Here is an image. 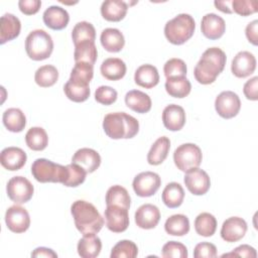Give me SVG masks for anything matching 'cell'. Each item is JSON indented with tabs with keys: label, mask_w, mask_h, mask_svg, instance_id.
Listing matches in <instances>:
<instances>
[{
	"label": "cell",
	"mask_w": 258,
	"mask_h": 258,
	"mask_svg": "<svg viewBox=\"0 0 258 258\" xmlns=\"http://www.w3.org/2000/svg\"><path fill=\"white\" fill-rule=\"evenodd\" d=\"M27 155L19 147L9 146L4 148L0 153V162L4 168L10 171L19 170L26 162Z\"/></svg>",
	"instance_id": "obj_18"
},
{
	"label": "cell",
	"mask_w": 258,
	"mask_h": 258,
	"mask_svg": "<svg viewBox=\"0 0 258 258\" xmlns=\"http://www.w3.org/2000/svg\"><path fill=\"white\" fill-rule=\"evenodd\" d=\"M164 230L171 236H184L189 232L188 218L182 214H175L167 218Z\"/></svg>",
	"instance_id": "obj_32"
},
{
	"label": "cell",
	"mask_w": 258,
	"mask_h": 258,
	"mask_svg": "<svg viewBox=\"0 0 258 258\" xmlns=\"http://www.w3.org/2000/svg\"><path fill=\"white\" fill-rule=\"evenodd\" d=\"M201 30L207 38L219 39L226 31L225 20L215 13H208L202 18Z\"/></svg>",
	"instance_id": "obj_16"
},
{
	"label": "cell",
	"mask_w": 258,
	"mask_h": 258,
	"mask_svg": "<svg viewBox=\"0 0 258 258\" xmlns=\"http://www.w3.org/2000/svg\"><path fill=\"white\" fill-rule=\"evenodd\" d=\"M118 93L115 89L109 86H100L95 91V100L105 106L112 105L116 102Z\"/></svg>",
	"instance_id": "obj_46"
},
{
	"label": "cell",
	"mask_w": 258,
	"mask_h": 258,
	"mask_svg": "<svg viewBox=\"0 0 258 258\" xmlns=\"http://www.w3.org/2000/svg\"><path fill=\"white\" fill-rule=\"evenodd\" d=\"M215 109L219 116L224 119H231L238 115L241 109L239 96L232 91L220 93L215 100Z\"/></svg>",
	"instance_id": "obj_10"
},
{
	"label": "cell",
	"mask_w": 258,
	"mask_h": 258,
	"mask_svg": "<svg viewBox=\"0 0 258 258\" xmlns=\"http://www.w3.org/2000/svg\"><path fill=\"white\" fill-rule=\"evenodd\" d=\"M31 257H45V258H56L57 254L46 247H38L36 249L33 250V252L31 253Z\"/></svg>",
	"instance_id": "obj_53"
},
{
	"label": "cell",
	"mask_w": 258,
	"mask_h": 258,
	"mask_svg": "<svg viewBox=\"0 0 258 258\" xmlns=\"http://www.w3.org/2000/svg\"><path fill=\"white\" fill-rule=\"evenodd\" d=\"M138 254L137 245L130 240H121L113 248L111 258H135Z\"/></svg>",
	"instance_id": "obj_42"
},
{
	"label": "cell",
	"mask_w": 258,
	"mask_h": 258,
	"mask_svg": "<svg viewBox=\"0 0 258 258\" xmlns=\"http://www.w3.org/2000/svg\"><path fill=\"white\" fill-rule=\"evenodd\" d=\"M162 122L169 131H179L185 124V112L176 104L167 105L162 111Z\"/></svg>",
	"instance_id": "obj_20"
},
{
	"label": "cell",
	"mask_w": 258,
	"mask_h": 258,
	"mask_svg": "<svg viewBox=\"0 0 258 258\" xmlns=\"http://www.w3.org/2000/svg\"><path fill=\"white\" fill-rule=\"evenodd\" d=\"M102 76L109 81L121 80L127 71L125 62L118 57L106 58L100 68Z\"/></svg>",
	"instance_id": "obj_28"
},
{
	"label": "cell",
	"mask_w": 258,
	"mask_h": 258,
	"mask_svg": "<svg viewBox=\"0 0 258 258\" xmlns=\"http://www.w3.org/2000/svg\"><path fill=\"white\" fill-rule=\"evenodd\" d=\"M2 121L6 129L10 132H21L26 126V117L24 113L18 108L7 109L2 116Z\"/></svg>",
	"instance_id": "obj_30"
},
{
	"label": "cell",
	"mask_w": 258,
	"mask_h": 258,
	"mask_svg": "<svg viewBox=\"0 0 258 258\" xmlns=\"http://www.w3.org/2000/svg\"><path fill=\"white\" fill-rule=\"evenodd\" d=\"M195 29L196 22L192 16L186 13H180L165 23L164 35L170 43L180 45L194 35Z\"/></svg>",
	"instance_id": "obj_4"
},
{
	"label": "cell",
	"mask_w": 258,
	"mask_h": 258,
	"mask_svg": "<svg viewBox=\"0 0 258 258\" xmlns=\"http://www.w3.org/2000/svg\"><path fill=\"white\" fill-rule=\"evenodd\" d=\"M25 50L27 55L33 60L46 59L53 50L52 38L43 29L32 30L26 36Z\"/></svg>",
	"instance_id": "obj_5"
},
{
	"label": "cell",
	"mask_w": 258,
	"mask_h": 258,
	"mask_svg": "<svg viewBox=\"0 0 258 258\" xmlns=\"http://www.w3.org/2000/svg\"><path fill=\"white\" fill-rule=\"evenodd\" d=\"M106 205H117L124 207L129 210L130 208V203H131V198L127 191V189L119 184L112 185L111 187L108 188L106 192Z\"/></svg>",
	"instance_id": "obj_36"
},
{
	"label": "cell",
	"mask_w": 258,
	"mask_h": 258,
	"mask_svg": "<svg viewBox=\"0 0 258 258\" xmlns=\"http://www.w3.org/2000/svg\"><path fill=\"white\" fill-rule=\"evenodd\" d=\"M170 149V140L166 136H161L151 145L147 154V161L151 165L161 164L167 157Z\"/></svg>",
	"instance_id": "obj_29"
},
{
	"label": "cell",
	"mask_w": 258,
	"mask_h": 258,
	"mask_svg": "<svg viewBox=\"0 0 258 258\" xmlns=\"http://www.w3.org/2000/svg\"><path fill=\"white\" fill-rule=\"evenodd\" d=\"M217 256V248L209 242H202L196 245L194 250L195 258H213Z\"/></svg>",
	"instance_id": "obj_48"
},
{
	"label": "cell",
	"mask_w": 258,
	"mask_h": 258,
	"mask_svg": "<svg viewBox=\"0 0 258 258\" xmlns=\"http://www.w3.org/2000/svg\"><path fill=\"white\" fill-rule=\"evenodd\" d=\"M63 92L68 99L76 103L85 102L91 94L89 85H83L79 83H75L69 80L63 86Z\"/></svg>",
	"instance_id": "obj_38"
},
{
	"label": "cell",
	"mask_w": 258,
	"mask_h": 258,
	"mask_svg": "<svg viewBox=\"0 0 258 258\" xmlns=\"http://www.w3.org/2000/svg\"><path fill=\"white\" fill-rule=\"evenodd\" d=\"M100 41L102 46L109 52H119L125 45L123 33L117 28H106L101 32Z\"/></svg>",
	"instance_id": "obj_27"
},
{
	"label": "cell",
	"mask_w": 258,
	"mask_h": 258,
	"mask_svg": "<svg viewBox=\"0 0 258 258\" xmlns=\"http://www.w3.org/2000/svg\"><path fill=\"white\" fill-rule=\"evenodd\" d=\"M125 104L132 111L145 114L151 109V99L150 97L142 91L139 90H131L125 95Z\"/></svg>",
	"instance_id": "obj_23"
},
{
	"label": "cell",
	"mask_w": 258,
	"mask_h": 258,
	"mask_svg": "<svg viewBox=\"0 0 258 258\" xmlns=\"http://www.w3.org/2000/svg\"><path fill=\"white\" fill-rule=\"evenodd\" d=\"M161 199L163 204L167 208H170V209L178 208L183 202L184 190L178 182H175V181L169 182L165 185L161 195Z\"/></svg>",
	"instance_id": "obj_31"
},
{
	"label": "cell",
	"mask_w": 258,
	"mask_h": 258,
	"mask_svg": "<svg viewBox=\"0 0 258 258\" xmlns=\"http://www.w3.org/2000/svg\"><path fill=\"white\" fill-rule=\"evenodd\" d=\"M21 30V22L18 17L11 13H5L0 21V43L15 39Z\"/></svg>",
	"instance_id": "obj_22"
},
{
	"label": "cell",
	"mask_w": 258,
	"mask_h": 258,
	"mask_svg": "<svg viewBox=\"0 0 258 258\" xmlns=\"http://www.w3.org/2000/svg\"><path fill=\"white\" fill-rule=\"evenodd\" d=\"M58 79V71L54 66L44 64L38 68L34 75L35 83L41 88L53 86Z\"/></svg>",
	"instance_id": "obj_39"
},
{
	"label": "cell",
	"mask_w": 258,
	"mask_h": 258,
	"mask_svg": "<svg viewBox=\"0 0 258 258\" xmlns=\"http://www.w3.org/2000/svg\"><path fill=\"white\" fill-rule=\"evenodd\" d=\"M128 5L121 0H106L101 5V15L107 21H121L127 14Z\"/></svg>",
	"instance_id": "obj_24"
},
{
	"label": "cell",
	"mask_w": 258,
	"mask_h": 258,
	"mask_svg": "<svg viewBox=\"0 0 258 258\" xmlns=\"http://www.w3.org/2000/svg\"><path fill=\"white\" fill-rule=\"evenodd\" d=\"M161 255L164 258H186L188 254L185 245H183L180 242L169 241L163 245Z\"/></svg>",
	"instance_id": "obj_45"
},
{
	"label": "cell",
	"mask_w": 258,
	"mask_h": 258,
	"mask_svg": "<svg viewBox=\"0 0 258 258\" xmlns=\"http://www.w3.org/2000/svg\"><path fill=\"white\" fill-rule=\"evenodd\" d=\"M42 19L48 28L53 30H61L69 24L70 15L64 8L51 5L43 12Z\"/></svg>",
	"instance_id": "obj_21"
},
{
	"label": "cell",
	"mask_w": 258,
	"mask_h": 258,
	"mask_svg": "<svg viewBox=\"0 0 258 258\" xmlns=\"http://www.w3.org/2000/svg\"><path fill=\"white\" fill-rule=\"evenodd\" d=\"M160 184V176L153 171L140 172L134 177L132 182L135 194L141 198H148L155 195Z\"/></svg>",
	"instance_id": "obj_9"
},
{
	"label": "cell",
	"mask_w": 258,
	"mask_h": 258,
	"mask_svg": "<svg viewBox=\"0 0 258 258\" xmlns=\"http://www.w3.org/2000/svg\"><path fill=\"white\" fill-rule=\"evenodd\" d=\"M134 81L136 85L142 88L151 89L159 83L158 71L152 64H142L135 71Z\"/></svg>",
	"instance_id": "obj_25"
},
{
	"label": "cell",
	"mask_w": 258,
	"mask_h": 258,
	"mask_svg": "<svg viewBox=\"0 0 258 258\" xmlns=\"http://www.w3.org/2000/svg\"><path fill=\"white\" fill-rule=\"evenodd\" d=\"M195 230L203 237H211L217 230V220L210 213H201L195 220Z\"/></svg>",
	"instance_id": "obj_37"
},
{
	"label": "cell",
	"mask_w": 258,
	"mask_h": 258,
	"mask_svg": "<svg viewBox=\"0 0 258 258\" xmlns=\"http://www.w3.org/2000/svg\"><path fill=\"white\" fill-rule=\"evenodd\" d=\"M258 20L255 19L251 22H249L245 29V34L249 42H251L253 45L258 44Z\"/></svg>",
	"instance_id": "obj_52"
},
{
	"label": "cell",
	"mask_w": 258,
	"mask_h": 258,
	"mask_svg": "<svg viewBox=\"0 0 258 258\" xmlns=\"http://www.w3.org/2000/svg\"><path fill=\"white\" fill-rule=\"evenodd\" d=\"M230 1H215L214 2V5L216 6L217 9H219L220 11L224 12V13H228V14H231L233 11L232 9L229 7V4Z\"/></svg>",
	"instance_id": "obj_54"
},
{
	"label": "cell",
	"mask_w": 258,
	"mask_h": 258,
	"mask_svg": "<svg viewBox=\"0 0 258 258\" xmlns=\"http://www.w3.org/2000/svg\"><path fill=\"white\" fill-rule=\"evenodd\" d=\"M87 172L84 168L76 163L67 165V177L62 184L69 187H76L82 184L86 179Z\"/></svg>",
	"instance_id": "obj_43"
},
{
	"label": "cell",
	"mask_w": 258,
	"mask_h": 258,
	"mask_svg": "<svg viewBox=\"0 0 258 258\" xmlns=\"http://www.w3.org/2000/svg\"><path fill=\"white\" fill-rule=\"evenodd\" d=\"M165 90L169 96L181 99L186 97L190 93L191 85L186 77L169 78L166 79Z\"/></svg>",
	"instance_id": "obj_33"
},
{
	"label": "cell",
	"mask_w": 258,
	"mask_h": 258,
	"mask_svg": "<svg viewBox=\"0 0 258 258\" xmlns=\"http://www.w3.org/2000/svg\"><path fill=\"white\" fill-rule=\"evenodd\" d=\"M78 253L83 258H95L102 250L101 239L96 234H86L78 242Z\"/></svg>",
	"instance_id": "obj_26"
},
{
	"label": "cell",
	"mask_w": 258,
	"mask_h": 258,
	"mask_svg": "<svg viewBox=\"0 0 258 258\" xmlns=\"http://www.w3.org/2000/svg\"><path fill=\"white\" fill-rule=\"evenodd\" d=\"M231 5L234 12L241 16H248L257 12L256 0H233Z\"/></svg>",
	"instance_id": "obj_47"
},
{
	"label": "cell",
	"mask_w": 258,
	"mask_h": 258,
	"mask_svg": "<svg viewBox=\"0 0 258 258\" xmlns=\"http://www.w3.org/2000/svg\"><path fill=\"white\" fill-rule=\"evenodd\" d=\"M258 77H253L252 79L248 80L243 87V93L245 97L250 101H257L258 100Z\"/></svg>",
	"instance_id": "obj_50"
},
{
	"label": "cell",
	"mask_w": 258,
	"mask_h": 258,
	"mask_svg": "<svg viewBox=\"0 0 258 258\" xmlns=\"http://www.w3.org/2000/svg\"><path fill=\"white\" fill-rule=\"evenodd\" d=\"M103 129L112 139H130L139 131V122L125 112L109 113L104 117Z\"/></svg>",
	"instance_id": "obj_3"
},
{
	"label": "cell",
	"mask_w": 258,
	"mask_h": 258,
	"mask_svg": "<svg viewBox=\"0 0 258 258\" xmlns=\"http://www.w3.org/2000/svg\"><path fill=\"white\" fill-rule=\"evenodd\" d=\"M25 142L30 149L41 151L48 144V136L42 127H31L25 134Z\"/></svg>",
	"instance_id": "obj_35"
},
{
	"label": "cell",
	"mask_w": 258,
	"mask_h": 258,
	"mask_svg": "<svg viewBox=\"0 0 258 258\" xmlns=\"http://www.w3.org/2000/svg\"><path fill=\"white\" fill-rule=\"evenodd\" d=\"M202 150L194 143L181 144L173 152V161L175 166L184 172L199 167L202 163Z\"/></svg>",
	"instance_id": "obj_7"
},
{
	"label": "cell",
	"mask_w": 258,
	"mask_h": 258,
	"mask_svg": "<svg viewBox=\"0 0 258 258\" xmlns=\"http://www.w3.org/2000/svg\"><path fill=\"white\" fill-rule=\"evenodd\" d=\"M187 68L185 62L180 58H170L168 59L163 67V73L166 79L176 78V77H185Z\"/></svg>",
	"instance_id": "obj_44"
},
{
	"label": "cell",
	"mask_w": 258,
	"mask_h": 258,
	"mask_svg": "<svg viewBox=\"0 0 258 258\" xmlns=\"http://www.w3.org/2000/svg\"><path fill=\"white\" fill-rule=\"evenodd\" d=\"M159 220V209L152 204H144L140 206L135 212V223L141 229H153L157 226Z\"/></svg>",
	"instance_id": "obj_17"
},
{
	"label": "cell",
	"mask_w": 258,
	"mask_h": 258,
	"mask_svg": "<svg viewBox=\"0 0 258 258\" xmlns=\"http://www.w3.org/2000/svg\"><path fill=\"white\" fill-rule=\"evenodd\" d=\"M41 6V1L39 0H20L18 2V7L20 11L25 15H33L38 12Z\"/></svg>",
	"instance_id": "obj_51"
},
{
	"label": "cell",
	"mask_w": 258,
	"mask_h": 258,
	"mask_svg": "<svg viewBox=\"0 0 258 258\" xmlns=\"http://www.w3.org/2000/svg\"><path fill=\"white\" fill-rule=\"evenodd\" d=\"M183 181L187 189L195 196H203L207 194L211 186L210 176L205 170L199 167L186 171Z\"/></svg>",
	"instance_id": "obj_12"
},
{
	"label": "cell",
	"mask_w": 258,
	"mask_h": 258,
	"mask_svg": "<svg viewBox=\"0 0 258 258\" xmlns=\"http://www.w3.org/2000/svg\"><path fill=\"white\" fill-rule=\"evenodd\" d=\"M98 56L97 47L95 42H83L75 46L74 58L76 62H87L93 64L96 62Z\"/></svg>",
	"instance_id": "obj_40"
},
{
	"label": "cell",
	"mask_w": 258,
	"mask_h": 258,
	"mask_svg": "<svg viewBox=\"0 0 258 258\" xmlns=\"http://www.w3.org/2000/svg\"><path fill=\"white\" fill-rule=\"evenodd\" d=\"M227 256L256 258L257 257V252H256V250L252 246L244 244V245H240L237 248H235L231 253H226V254L222 255V257H227Z\"/></svg>",
	"instance_id": "obj_49"
},
{
	"label": "cell",
	"mask_w": 258,
	"mask_h": 258,
	"mask_svg": "<svg viewBox=\"0 0 258 258\" xmlns=\"http://www.w3.org/2000/svg\"><path fill=\"white\" fill-rule=\"evenodd\" d=\"M94 76V66L87 62H76L71 72V81L83 85H89Z\"/></svg>",
	"instance_id": "obj_41"
},
{
	"label": "cell",
	"mask_w": 258,
	"mask_h": 258,
	"mask_svg": "<svg viewBox=\"0 0 258 258\" xmlns=\"http://www.w3.org/2000/svg\"><path fill=\"white\" fill-rule=\"evenodd\" d=\"M8 198L17 205L27 203L33 196L34 187L32 183L24 176L11 177L6 185Z\"/></svg>",
	"instance_id": "obj_8"
},
{
	"label": "cell",
	"mask_w": 258,
	"mask_h": 258,
	"mask_svg": "<svg viewBox=\"0 0 258 258\" xmlns=\"http://www.w3.org/2000/svg\"><path fill=\"white\" fill-rule=\"evenodd\" d=\"M71 213L76 228L83 234H97L104 226V218L96 207L86 201L78 200L73 203Z\"/></svg>",
	"instance_id": "obj_2"
},
{
	"label": "cell",
	"mask_w": 258,
	"mask_h": 258,
	"mask_svg": "<svg viewBox=\"0 0 258 258\" xmlns=\"http://www.w3.org/2000/svg\"><path fill=\"white\" fill-rule=\"evenodd\" d=\"M31 173L37 181L42 183H62L67 177V165L54 163L46 158H37L31 165Z\"/></svg>",
	"instance_id": "obj_6"
},
{
	"label": "cell",
	"mask_w": 258,
	"mask_h": 258,
	"mask_svg": "<svg viewBox=\"0 0 258 258\" xmlns=\"http://www.w3.org/2000/svg\"><path fill=\"white\" fill-rule=\"evenodd\" d=\"M104 216L106 226L111 232L122 233L127 230L129 226L128 209L117 205H110L107 206Z\"/></svg>",
	"instance_id": "obj_11"
},
{
	"label": "cell",
	"mask_w": 258,
	"mask_h": 258,
	"mask_svg": "<svg viewBox=\"0 0 258 258\" xmlns=\"http://www.w3.org/2000/svg\"><path fill=\"white\" fill-rule=\"evenodd\" d=\"M5 223L11 232L24 233L30 226V217L24 208L14 205L7 209L5 213Z\"/></svg>",
	"instance_id": "obj_13"
},
{
	"label": "cell",
	"mask_w": 258,
	"mask_h": 258,
	"mask_svg": "<svg viewBox=\"0 0 258 258\" xmlns=\"http://www.w3.org/2000/svg\"><path fill=\"white\" fill-rule=\"evenodd\" d=\"M226 60V53L221 48L210 47L206 49L195 67L194 75L196 80L202 85L213 84L223 72Z\"/></svg>",
	"instance_id": "obj_1"
},
{
	"label": "cell",
	"mask_w": 258,
	"mask_h": 258,
	"mask_svg": "<svg viewBox=\"0 0 258 258\" xmlns=\"http://www.w3.org/2000/svg\"><path fill=\"white\" fill-rule=\"evenodd\" d=\"M72 39L75 46L83 42H95L96 29L94 25L88 21L78 22L72 30Z\"/></svg>",
	"instance_id": "obj_34"
},
{
	"label": "cell",
	"mask_w": 258,
	"mask_h": 258,
	"mask_svg": "<svg viewBox=\"0 0 258 258\" xmlns=\"http://www.w3.org/2000/svg\"><path fill=\"white\" fill-rule=\"evenodd\" d=\"M72 163L80 165L87 173H92L99 168L101 164V156L95 149L84 147L75 152L72 158Z\"/></svg>",
	"instance_id": "obj_19"
},
{
	"label": "cell",
	"mask_w": 258,
	"mask_h": 258,
	"mask_svg": "<svg viewBox=\"0 0 258 258\" xmlns=\"http://www.w3.org/2000/svg\"><path fill=\"white\" fill-rule=\"evenodd\" d=\"M247 232V223L240 217H231L224 221L221 228V237L224 241L233 243L241 240Z\"/></svg>",
	"instance_id": "obj_14"
},
{
	"label": "cell",
	"mask_w": 258,
	"mask_h": 258,
	"mask_svg": "<svg viewBox=\"0 0 258 258\" xmlns=\"http://www.w3.org/2000/svg\"><path fill=\"white\" fill-rule=\"evenodd\" d=\"M256 69V58L253 53L247 50L238 52L231 64V71L237 78H247L254 73Z\"/></svg>",
	"instance_id": "obj_15"
}]
</instances>
